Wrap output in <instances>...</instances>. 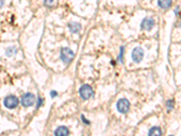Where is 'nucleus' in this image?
I'll return each mask as SVG.
<instances>
[{"mask_svg":"<svg viewBox=\"0 0 181 136\" xmlns=\"http://www.w3.org/2000/svg\"><path fill=\"white\" fill-rule=\"evenodd\" d=\"M131 58H132V61L134 63H140L143 58H144V50L141 48V47H135L133 50H132V53H131Z\"/></svg>","mask_w":181,"mask_h":136,"instance_id":"obj_6","label":"nucleus"},{"mask_svg":"<svg viewBox=\"0 0 181 136\" xmlns=\"http://www.w3.org/2000/svg\"><path fill=\"white\" fill-rule=\"evenodd\" d=\"M70 131L66 126H59L55 131V135L58 136H65L69 135Z\"/></svg>","mask_w":181,"mask_h":136,"instance_id":"obj_9","label":"nucleus"},{"mask_svg":"<svg viewBox=\"0 0 181 136\" xmlns=\"http://www.w3.org/2000/svg\"><path fill=\"white\" fill-rule=\"evenodd\" d=\"M16 52H17V49H16L15 46H9V47H7L6 50V55L7 57H11V56H13L14 54H16Z\"/></svg>","mask_w":181,"mask_h":136,"instance_id":"obj_12","label":"nucleus"},{"mask_svg":"<svg viewBox=\"0 0 181 136\" xmlns=\"http://www.w3.org/2000/svg\"><path fill=\"white\" fill-rule=\"evenodd\" d=\"M35 103V96L31 93H27L22 95L21 104L24 107H31Z\"/></svg>","mask_w":181,"mask_h":136,"instance_id":"obj_5","label":"nucleus"},{"mask_svg":"<svg viewBox=\"0 0 181 136\" xmlns=\"http://www.w3.org/2000/svg\"><path fill=\"white\" fill-rule=\"evenodd\" d=\"M162 131L158 126H153L149 131V135H161Z\"/></svg>","mask_w":181,"mask_h":136,"instance_id":"obj_11","label":"nucleus"},{"mask_svg":"<svg viewBox=\"0 0 181 136\" xmlns=\"http://www.w3.org/2000/svg\"><path fill=\"white\" fill-rule=\"evenodd\" d=\"M155 25V21L153 18L151 17H145L141 23H140V28L142 30H146V31H150L153 28Z\"/></svg>","mask_w":181,"mask_h":136,"instance_id":"obj_7","label":"nucleus"},{"mask_svg":"<svg viewBox=\"0 0 181 136\" xmlns=\"http://www.w3.org/2000/svg\"><path fill=\"white\" fill-rule=\"evenodd\" d=\"M43 100L42 97H38V99H37V104H36V109H39L41 106L43 105Z\"/></svg>","mask_w":181,"mask_h":136,"instance_id":"obj_16","label":"nucleus"},{"mask_svg":"<svg viewBox=\"0 0 181 136\" xmlns=\"http://www.w3.org/2000/svg\"><path fill=\"white\" fill-rule=\"evenodd\" d=\"M79 95H80L82 99L89 100V99H91L94 96V92H93V89L91 85L84 84L79 89Z\"/></svg>","mask_w":181,"mask_h":136,"instance_id":"obj_2","label":"nucleus"},{"mask_svg":"<svg viewBox=\"0 0 181 136\" xmlns=\"http://www.w3.org/2000/svg\"><path fill=\"white\" fill-rule=\"evenodd\" d=\"M123 54H124V46L121 47V51H120V54H119V61L120 63H123Z\"/></svg>","mask_w":181,"mask_h":136,"instance_id":"obj_14","label":"nucleus"},{"mask_svg":"<svg viewBox=\"0 0 181 136\" xmlns=\"http://www.w3.org/2000/svg\"><path fill=\"white\" fill-rule=\"evenodd\" d=\"M3 103H4V106L6 108L12 110V109L16 108L18 106V104H19V99L15 95H7V96L5 97Z\"/></svg>","mask_w":181,"mask_h":136,"instance_id":"obj_3","label":"nucleus"},{"mask_svg":"<svg viewBox=\"0 0 181 136\" xmlns=\"http://www.w3.org/2000/svg\"><path fill=\"white\" fill-rule=\"evenodd\" d=\"M175 14L176 15H179V6H177L176 9H175Z\"/></svg>","mask_w":181,"mask_h":136,"instance_id":"obj_20","label":"nucleus"},{"mask_svg":"<svg viewBox=\"0 0 181 136\" xmlns=\"http://www.w3.org/2000/svg\"><path fill=\"white\" fill-rule=\"evenodd\" d=\"M116 107L119 113H127L130 108V103L128 99L126 98H121L120 99L118 102H117V104H116Z\"/></svg>","mask_w":181,"mask_h":136,"instance_id":"obj_4","label":"nucleus"},{"mask_svg":"<svg viewBox=\"0 0 181 136\" xmlns=\"http://www.w3.org/2000/svg\"><path fill=\"white\" fill-rule=\"evenodd\" d=\"M81 118H82V121H83V122H84V124H86V125H90V124H91V122H90L89 120H87V119L85 118L84 115H82Z\"/></svg>","mask_w":181,"mask_h":136,"instance_id":"obj_17","label":"nucleus"},{"mask_svg":"<svg viewBox=\"0 0 181 136\" xmlns=\"http://www.w3.org/2000/svg\"><path fill=\"white\" fill-rule=\"evenodd\" d=\"M57 3V0H43V4L47 7H53Z\"/></svg>","mask_w":181,"mask_h":136,"instance_id":"obj_13","label":"nucleus"},{"mask_svg":"<svg viewBox=\"0 0 181 136\" xmlns=\"http://www.w3.org/2000/svg\"><path fill=\"white\" fill-rule=\"evenodd\" d=\"M50 95H51V97H52V98H55V97H56V96L58 95V94H57V92H56V91H55V90H52V91L50 92Z\"/></svg>","mask_w":181,"mask_h":136,"instance_id":"obj_18","label":"nucleus"},{"mask_svg":"<svg viewBox=\"0 0 181 136\" xmlns=\"http://www.w3.org/2000/svg\"><path fill=\"white\" fill-rule=\"evenodd\" d=\"M174 101L173 100H168L167 101V103H166V106H167V110L169 111V110H172V109L174 108Z\"/></svg>","mask_w":181,"mask_h":136,"instance_id":"obj_15","label":"nucleus"},{"mask_svg":"<svg viewBox=\"0 0 181 136\" xmlns=\"http://www.w3.org/2000/svg\"><path fill=\"white\" fill-rule=\"evenodd\" d=\"M5 5V0H0V9L4 6Z\"/></svg>","mask_w":181,"mask_h":136,"instance_id":"obj_19","label":"nucleus"},{"mask_svg":"<svg viewBox=\"0 0 181 136\" xmlns=\"http://www.w3.org/2000/svg\"><path fill=\"white\" fill-rule=\"evenodd\" d=\"M60 58L63 63L69 65L74 58V52L68 47H63L60 52Z\"/></svg>","mask_w":181,"mask_h":136,"instance_id":"obj_1","label":"nucleus"},{"mask_svg":"<svg viewBox=\"0 0 181 136\" xmlns=\"http://www.w3.org/2000/svg\"><path fill=\"white\" fill-rule=\"evenodd\" d=\"M158 6L162 9H168L172 6V0H158Z\"/></svg>","mask_w":181,"mask_h":136,"instance_id":"obj_10","label":"nucleus"},{"mask_svg":"<svg viewBox=\"0 0 181 136\" xmlns=\"http://www.w3.org/2000/svg\"><path fill=\"white\" fill-rule=\"evenodd\" d=\"M68 28L72 34H78L82 30V25L77 22H70L68 24Z\"/></svg>","mask_w":181,"mask_h":136,"instance_id":"obj_8","label":"nucleus"}]
</instances>
